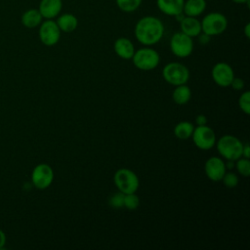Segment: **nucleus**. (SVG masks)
<instances>
[{
    "label": "nucleus",
    "instance_id": "nucleus-1",
    "mask_svg": "<svg viewBox=\"0 0 250 250\" xmlns=\"http://www.w3.org/2000/svg\"><path fill=\"white\" fill-rule=\"evenodd\" d=\"M134 34L138 42L144 46H152L158 43L164 34L162 21L154 16L141 18L134 28Z\"/></svg>",
    "mask_w": 250,
    "mask_h": 250
},
{
    "label": "nucleus",
    "instance_id": "nucleus-2",
    "mask_svg": "<svg viewBox=\"0 0 250 250\" xmlns=\"http://www.w3.org/2000/svg\"><path fill=\"white\" fill-rule=\"evenodd\" d=\"M215 145L220 155L227 160L235 161L242 156L243 143L232 135L222 136Z\"/></svg>",
    "mask_w": 250,
    "mask_h": 250
},
{
    "label": "nucleus",
    "instance_id": "nucleus-3",
    "mask_svg": "<svg viewBox=\"0 0 250 250\" xmlns=\"http://www.w3.org/2000/svg\"><path fill=\"white\" fill-rule=\"evenodd\" d=\"M131 60L138 69L148 71L154 69L159 64L160 56L156 50L146 46L135 51Z\"/></svg>",
    "mask_w": 250,
    "mask_h": 250
},
{
    "label": "nucleus",
    "instance_id": "nucleus-4",
    "mask_svg": "<svg viewBox=\"0 0 250 250\" xmlns=\"http://www.w3.org/2000/svg\"><path fill=\"white\" fill-rule=\"evenodd\" d=\"M113 183L118 191L122 193L136 192L140 186V181L137 174L128 168H120L113 175Z\"/></svg>",
    "mask_w": 250,
    "mask_h": 250
},
{
    "label": "nucleus",
    "instance_id": "nucleus-5",
    "mask_svg": "<svg viewBox=\"0 0 250 250\" xmlns=\"http://www.w3.org/2000/svg\"><path fill=\"white\" fill-rule=\"evenodd\" d=\"M200 23L201 32L212 37L220 35L226 31L228 27V19L220 12H211L203 17Z\"/></svg>",
    "mask_w": 250,
    "mask_h": 250
},
{
    "label": "nucleus",
    "instance_id": "nucleus-6",
    "mask_svg": "<svg viewBox=\"0 0 250 250\" xmlns=\"http://www.w3.org/2000/svg\"><path fill=\"white\" fill-rule=\"evenodd\" d=\"M162 77L167 83L173 86H178L186 84L188 81L189 70L185 64L177 62H168L163 67Z\"/></svg>",
    "mask_w": 250,
    "mask_h": 250
},
{
    "label": "nucleus",
    "instance_id": "nucleus-7",
    "mask_svg": "<svg viewBox=\"0 0 250 250\" xmlns=\"http://www.w3.org/2000/svg\"><path fill=\"white\" fill-rule=\"evenodd\" d=\"M170 50L180 59L190 56L193 51L192 38L182 31L175 32L170 39Z\"/></svg>",
    "mask_w": 250,
    "mask_h": 250
},
{
    "label": "nucleus",
    "instance_id": "nucleus-8",
    "mask_svg": "<svg viewBox=\"0 0 250 250\" xmlns=\"http://www.w3.org/2000/svg\"><path fill=\"white\" fill-rule=\"evenodd\" d=\"M190 138L195 146L202 150H209L215 146L217 141L214 130L207 125L194 127Z\"/></svg>",
    "mask_w": 250,
    "mask_h": 250
},
{
    "label": "nucleus",
    "instance_id": "nucleus-9",
    "mask_svg": "<svg viewBox=\"0 0 250 250\" xmlns=\"http://www.w3.org/2000/svg\"><path fill=\"white\" fill-rule=\"evenodd\" d=\"M54 181L53 168L47 163L37 164L31 172V183L38 189H46Z\"/></svg>",
    "mask_w": 250,
    "mask_h": 250
},
{
    "label": "nucleus",
    "instance_id": "nucleus-10",
    "mask_svg": "<svg viewBox=\"0 0 250 250\" xmlns=\"http://www.w3.org/2000/svg\"><path fill=\"white\" fill-rule=\"evenodd\" d=\"M61 33L62 31L54 20H45L39 25L38 36L41 43L45 46L51 47L56 45L60 41Z\"/></svg>",
    "mask_w": 250,
    "mask_h": 250
},
{
    "label": "nucleus",
    "instance_id": "nucleus-11",
    "mask_svg": "<svg viewBox=\"0 0 250 250\" xmlns=\"http://www.w3.org/2000/svg\"><path fill=\"white\" fill-rule=\"evenodd\" d=\"M211 76L213 81L218 86L226 88L230 85L231 80L234 77V73L232 67L229 63L225 62H220L215 63L212 67Z\"/></svg>",
    "mask_w": 250,
    "mask_h": 250
},
{
    "label": "nucleus",
    "instance_id": "nucleus-12",
    "mask_svg": "<svg viewBox=\"0 0 250 250\" xmlns=\"http://www.w3.org/2000/svg\"><path fill=\"white\" fill-rule=\"evenodd\" d=\"M206 177L212 182H220L227 172L225 161L218 156H211L204 164Z\"/></svg>",
    "mask_w": 250,
    "mask_h": 250
},
{
    "label": "nucleus",
    "instance_id": "nucleus-13",
    "mask_svg": "<svg viewBox=\"0 0 250 250\" xmlns=\"http://www.w3.org/2000/svg\"><path fill=\"white\" fill-rule=\"evenodd\" d=\"M62 9V0H41L38 10L45 20L57 18Z\"/></svg>",
    "mask_w": 250,
    "mask_h": 250
},
{
    "label": "nucleus",
    "instance_id": "nucleus-14",
    "mask_svg": "<svg viewBox=\"0 0 250 250\" xmlns=\"http://www.w3.org/2000/svg\"><path fill=\"white\" fill-rule=\"evenodd\" d=\"M114 53L123 60H131L135 53V46L133 42L127 37H119L113 44Z\"/></svg>",
    "mask_w": 250,
    "mask_h": 250
},
{
    "label": "nucleus",
    "instance_id": "nucleus-15",
    "mask_svg": "<svg viewBox=\"0 0 250 250\" xmlns=\"http://www.w3.org/2000/svg\"><path fill=\"white\" fill-rule=\"evenodd\" d=\"M185 0H156L158 10L166 16L175 17L183 12Z\"/></svg>",
    "mask_w": 250,
    "mask_h": 250
},
{
    "label": "nucleus",
    "instance_id": "nucleus-16",
    "mask_svg": "<svg viewBox=\"0 0 250 250\" xmlns=\"http://www.w3.org/2000/svg\"><path fill=\"white\" fill-rule=\"evenodd\" d=\"M180 27L181 31L188 36L193 38L197 37L201 33V23L200 21L197 20L195 17H188L186 16L181 21H180Z\"/></svg>",
    "mask_w": 250,
    "mask_h": 250
},
{
    "label": "nucleus",
    "instance_id": "nucleus-17",
    "mask_svg": "<svg viewBox=\"0 0 250 250\" xmlns=\"http://www.w3.org/2000/svg\"><path fill=\"white\" fill-rule=\"evenodd\" d=\"M56 22L60 30L65 33L74 31L78 26V19L70 13H64L61 16H58Z\"/></svg>",
    "mask_w": 250,
    "mask_h": 250
},
{
    "label": "nucleus",
    "instance_id": "nucleus-18",
    "mask_svg": "<svg viewBox=\"0 0 250 250\" xmlns=\"http://www.w3.org/2000/svg\"><path fill=\"white\" fill-rule=\"evenodd\" d=\"M206 6V0H185L183 12L186 16L197 18L203 14Z\"/></svg>",
    "mask_w": 250,
    "mask_h": 250
},
{
    "label": "nucleus",
    "instance_id": "nucleus-19",
    "mask_svg": "<svg viewBox=\"0 0 250 250\" xmlns=\"http://www.w3.org/2000/svg\"><path fill=\"white\" fill-rule=\"evenodd\" d=\"M21 21L26 28H35L40 25L43 21V17L41 16L38 9H28L26 10L21 18Z\"/></svg>",
    "mask_w": 250,
    "mask_h": 250
},
{
    "label": "nucleus",
    "instance_id": "nucleus-20",
    "mask_svg": "<svg viewBox=\"0 0 250 250\" xmlns=\"http://www.w3.org/2000/svg\"><path fill=\"white\" fill-rule=\"evenodd\" d=\"M190 98H191V91H190L189 87L187 86L186 84L176 86V88L174 89V91L172 93L173 101L175 102V104H180V105L188 104L189 102Z\"/></svg>",
    "mask_w": 250,
    "mask_h": 250
},
{
    "label": "nucleus",
    "instance_id": "nucleus-21",
    "mask_svg": "<svg viewBox=\"0 0 250 250\" xmlns=\"http://www.w3.org/2000/svg\"><path fill=\"white\" fill-rule=\"evenodd\" d=\"M194 125L188 121H181L174 127V135L179 140H187L191 137Z\"/></svg>",
    "mask_w": 250,
    "mask_h": 250
},
{
    "label": "nucleus",
    "instance_id": "nucleus-22",
    "mask_svg": "<svg viewBox=\"0 0 250 250\" xmlns=\"http://www.w3.org/2000/svg\"><path fill=\"white\" fill-rule=\"evenodd\" d=\"M143 0H115L118 9L124 13H133L137 11Z\"/></svg>",
    "mask_w": 250,
    "mask_h": 250
},
{
    "label": "nucleus",
    "instance_id": "nucleus-23",
    "mask_svg": "<svg viewBox=\"0 0 250 250\" xmlns=\"http://www.w3.org/2000/svg\"><path fill=\"white\" fill-rule=\"evenodd\" d=\"M234 167L236 168L237 172L243 176V177H248L250 175V160L249 158L245 157H240L237 160H235Z\"/></svg>",
    "mask_w": 250,
    "mask_h": 250
},
{
    "label": "nucleus",
    "instance_id": "nucleus-24",
    "mask_svg": "<svg viewBox=\"0 0 250 250\" xmlns=\"http://www.w3.org/2000/svg\"><path fill=\"white\" fill-rule=\"evenodd\" d=\"M139 205H140V198L136 194V192L124 194L123 207L127 208L128 210H135L139 207Z\"/></svg>",
    "mask_w": 250,
    "mask_h": 250
},
{
    "label": "nucleus",
    "instance_id": "nucleus-25",
    "mask_svg": "<svg viewBox=\"0 0 250 250\" xmlns=\"http://www.w3.org/2000/svg\"><path fill=\"white\" fill-rule=\"evenodd\" d=\"M238 106L242 112L245 114L250 113V92L245 91L243 92L238 98Z\"/></svg>",
    "mask_w": 250,
    "mask_h": 250
},
{
    "label": "nucleus",
    "instance_id": "nucleus-26",
    "mask_svg": "<svg viewBox=\"0 0 250 250\" xmlns=\"http://www.w3.org/2000/svg\"><path fill=\"white\" fill-rule=\"evenodd\" d=\"M221 181L229 188H235L238 185V177L233 172H226Z\"/></svg>",
    "mask_w": 250,
    "mask_h": 250
},
{
    "label": "nucleus",
    "instance_id": "nucleus-27",
    "mask_svg": "<svg viewBox=\"0 0 250 250\" xmlns=\"http://www.w3.org/2000/svg\"><path fill=\"white\" fill-rule=\"evenodd\" d=\"M123 200H124V193H122L121 191H118L113 193L110 196L108 200V204L113 208H121L123 207Z\"/></svg>",
    "mask_w": 250,
    "mask_h": 250
},
{
    "label": "nucleus",
    "instance_id": "nucleus-28",
    "mask_svg": "<svg viewBox=\"0 0 250 250\" xmlns=\"http://www.w3.org/2000/svg\"><path fill=\"white\" fill-rule=\"evenodd\" d=\"M232 89L234 90H242L244 88V81L241 79V78H238V77H233V79L231 80V83L230 85Z\"/></svg>",
    "mask_w": 250,
    "mask_h": 250
},
{
    "label": "nucleus",
    "instance_id": "nucleus-29",
    "mask_svg": "<svg viewBox=\"0 0 250 250\" xmlns=\"http://www.w3.org/2000/svg\"><path fill=\"white\" fill-rule=\"evenodd\" d=\"M195 124L197 126H202V125H206L207 124V117L204 114H198L195 117Z\"/></svg>",
    "mask_w": 250,
    "mask_h": 250
},
{
    "label": "nucleus",
    "instance_id": "nucleus-30",
    "mask_svg": "<svg viewBox=\"0 0 250 250\" xmlns=\"http://www.w3.org/2000/svg\"><path fill=\"white\" fill-rule=\"evenodd\" d=\"M197 37H198L199 43L202 44V45H205V44L209 43L210 38H211V36H209V35H207V34H205V33H203V32H201Z\"/></svg>",
    "mask_w": 250,
    "mask_h": 250
},
{
    "label": "nucleus",
    "instance_id": "nucleus-31",
    "mask_svg": "<svg viewBox=\"0 0 250 250\" xmlns=\"http://www.w3.org/2000/svg\"><path fill=\"white\" fill-rule=\"evenodd\" d=\"M242 157H245V158H249L250 157V146H249L248 144H243Z\"/></svg>",
    "mask_w": 250,
    "mask_h": 250
},
{
    "label": "nucleus",
    "instance_id": "nucleus-32",
    "mask_svg": "<svg viewBox=\"0 0 250 250\" xmlns=\"http://www.w3.org/2000/svg\"><path fill=\"white\" fill-rule=\"evenodd\" d=\"M5 244H6V234L2 229H0V250L5 247Z\"/></svg>",
    "mask_w": 250,
    "mask_h": 250
},
{
    "label": "nucleus",
    "instance_id": "nucleus-33",
    "mask_svg": "<svg viewBox=\"0 0 250 250\" xmlns=\"http://www.w3.org/2000/svg\"><path fill=\"white\" fill-rule=\"evenodd\" d=\"M244 35L246 36V38L250 37V23L247 22L244 26Z\"/></svg>",
    "mask_w": 250,
    "mask_h": 250
},
{
    "label": "nucleus",
    "instance_id": "nucleus-34",
    "mask_svg": "<svg viewBox=\"0 0 250 250\" xmlns=\"http://www.w3.org/2000/svg\"><path fill=\"white\" fill-rule=\"evenodd\" d=\"M225 164H226V168L227 169H232V168H234V160H227V163L225 162Z\"/></svg>",
    "mask_w": 250,
    "mask_h": 250
},
{
    "label": "nucleus",
    "instance_id": "nucleus-35",
    "mask_svg": "<svg viewBox=\"0 0 250 250\" xmlns=\"http://www.w3.org/2000/svg\"><path fill=\"white\" fill-rule=\"evenodd\" d=\"M231 1L236 4H248L250 0H231Z\"/></svg>",
    "mask_w": 250,
    "mask_h": 250
}]
</instances>
